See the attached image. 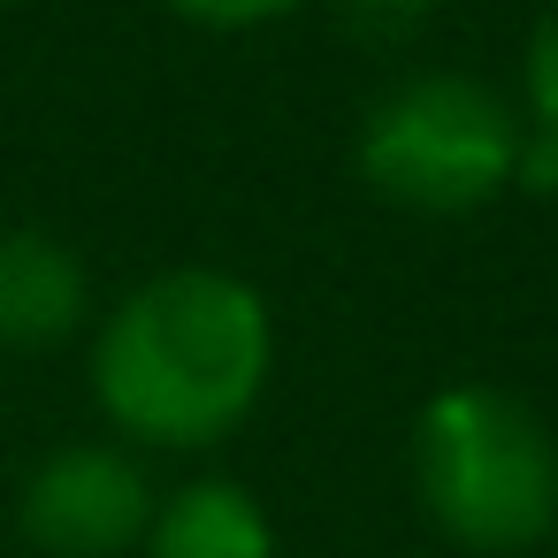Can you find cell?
Wrapping results in <instances>:
<instances>
[{"label":"cell","instance_id":"4","mask_svg":"<svg viewBox=\"0 0 558 558\" xmlns=\"http://www.w3.org/2000/svg\"><path fill=\"white\" fill-rule=\"evenodd\" d=\"M154 474L131 444H54L16 497V527L39 558H123L146 550L154 527Z\"/></svg>","mask_w":558,"mask_h":558},{"label":"cell","instance_id":"1","mask_svg":"<svg viewBox=\"0 0 558 558\" xmlns=\"http://www.w3.org/2000/svg\"><path fill=\"white\" fill-rule=\"evenodd\" d=\"M276 375V314L230 268H161L93 329V398L131 451H215Z\"/></svg>","mask_w":558,"mask_h":558},{"label":"cell","instance_id":"6","mask_svg":"<svg viewBox=\"0 0 558 558\" xmlns=\"http://www.w3.org/2000/svg\"><path fill=\"white\" fill-rule=\"evenodd\" d=\"M146 558H276V520L245 482L192 474L154 505Z\"/></svg>","mask_w":558,"mask_h":558},{"label":"cell","instance_id":"5","mask_svg":"<svg viewBox=\"0 0 558 558\" xmlns=\"http://www.w3.org/2000/svg\"><path fill=\"white\" fill-rule=\"evenodd\" d=\"M93 306L85 260L54 245L47 230H9L0 238V352H54L77 337Z\"/></svg>","mask_w":558,"mask_h":558},{"label":"cell","instance_id":"8","mask_svg":"<svg viewBox=\"0 0 558 558\" xmlns=\"http://www.w3.org/2000/svg\"><path fill=\"white\" fill-rule=\"evenodd\" d=\"M527 123L558 138V0L543 9V24L527 39Z\"/></svg>","mask_w":558,"mask_h":558},{"label":"cell","instance_id":"9","mask_svg":"<svg viewBox=\"0 0 558 558\" xmlns=\"http://www.w3.org/2000/svg\"><path fill=\"white\" fill-rule=\"evenodd\" d=\"M337 16H344L367 47H398V39H413V32L436 16V0H337Z\"/></svg>","mask_w":558,"mask_h":558},{"label":"cell","instance_id":"2","mask_svg":"<svg viewBox=\"0 0 558 558\" xmlns=\"http://www.w3.org/2000/svg\"><path fill=\"white\" fill-rule=\"evenodd\" d=\"M413 497L474 558H520L558 527V444L497 383H451L413 421Z\"/></svg>","mask_w":558,"mask_h":558},{"label":"cell","instance_id":"7","mask_svg":"<svg viewBox=\"0 0 558 558\" xmlns=\"http://www.w3.org/2000/svg\"><path fill=\"white\" fill-rule=\"evenodd\" d=\"M161 9L184 16V24H199V32H260V24L299 16L306 0H161Z\"/></svg>","mask_w":558,"mask_h":558},{"label":"cell","instance_id":"3","mask_svg":"<svg viewBox=\"0 0 558 558\" xmlns=\"http://www.w3.org/2000/svg\"><path fill=\"white\" fill-rule=\"evenodd\" d=\"M520 116L466 70H421L360 116V177L413 215H474L512 192Z\"/></svg>","mask_w":558,"mask_h":558},{"label":"cell","instance_id":"10","mask_svg":"<svg viewBox=\"0 0 558 558\" xmlns=\"http://www.w3.org/2000/svg\"><path fill=\"white\" fill-rule=\"evenodd\" d=\"M512 184H527V192H558V138L550 131H520V161H512Z\"/></svg>","mask_w":558,"mask_h":558}]
</instances>
